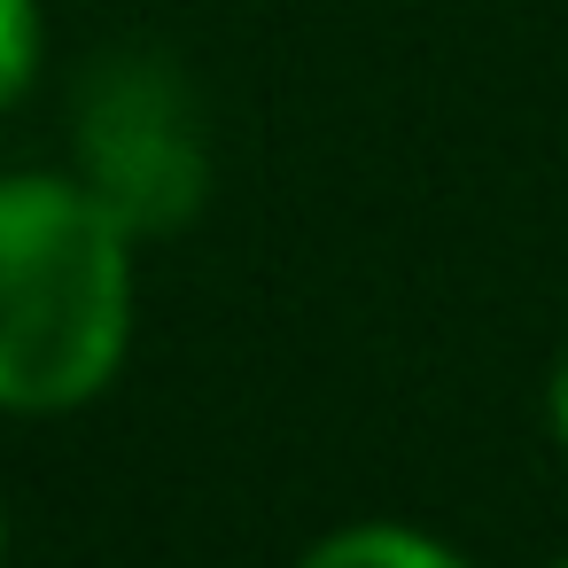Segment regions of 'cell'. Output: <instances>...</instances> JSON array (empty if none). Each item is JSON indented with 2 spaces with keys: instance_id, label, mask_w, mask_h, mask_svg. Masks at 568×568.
<instances>
[{
  "instance_id": "6da1fadb",
  "label": "cell",
  "mask_w": 568,
  "mask_h": 568,
  "mask_svg": "<svg viewBox=\"0 0 568 568\" xmlns=\"http://www.w3.org/2000/svg\"><path fill=\"white\" fill-rule=\"evenodd\" d=\"M133 351V234L79 172H0V413L94 405Z\"/></svg>"
},
{
  "instance_id": "7a4b0ae2",
  "label": "cell",
  "mask_w": 568,
  "mask_h": 568,
  "mask_svg": "<svg viewBox=\"0 0 568 568\" xmlns=\"http://www.w3.org/2000/svg\"><path fill=\"white\" fill-rule=\"evenodd\" d=\"M71 172L133 234H187L211 203V125L195 79L156 48H110L71 94Z\"/></svg>"
},
{
  "instance_id": "3957f363",
  "label": "cell",
  "mask_w": 568,
  "mask_h": 568,
  "mask_svg": "<svg viewBox=\"0 0 568 568\" xmlns=\"http://www.w3.org/2000/svg\"><path fill=\"white\" fill-rule=\"evenodd\" d=\"M296 568H475V560L452 552L444 537L413 529V521H343Z\"/></svg>"
},
{
  "instance_id": "277c9868",
  "label": "cell",
  "mask_w": 568,
  "mask_h": 568,
  "mask_svg": "<svg viewBox=\"0 0 568 568\" xmlns=\"http://www.w3.org/2000/svg\"><path fill=\"white\" fill-rule=\"evenodd\" d=\"M48 63V9L40 0H0V118H9Z\"/></svg>"
},
{
  "instance_id": "5b68a950",
  "label": "cell",
  "mask_w": 568,
  "mask_h": 568,
  "mask_svg": "<svg viewBox=\"0 0 568 568\" xmlns=\"http://www.w3.org/2000/svg\"><path fill=\"white\" fill-rule=\"evenodd\" d=\"M545 428H552V444L568 452V351H560L552 374H545Z\"/></svg>"
},
{
  "instance_id": "8992f818",
  "label": "cell",
  "mask_w": 568,
  "mask_h": 568,
  "mask_svg": "<svg viewBox=\"0 0 568 568\" xmlns=\"http://www.w3.org/2000/svg\"><path fill=\"white\" fill-rule=\"evenodd\" d=\"M0 568H9V506H0Z\"/></svg>"
},
{
  "instance_id": "52a82bcc",
  "label": "cell",
  "mask_w": 568,
  "mask_h": 568,
  "mask_svg": "<svg viewBox=\"0 0 568 568\" xmlns=\"http://www.w3.org/2000/svg\"><path fill=\"white\" fill-rule=\"evenodd\" d=\"M545 568H568V552H560V560H545Z\"/></svg>"
}]
</instances>
